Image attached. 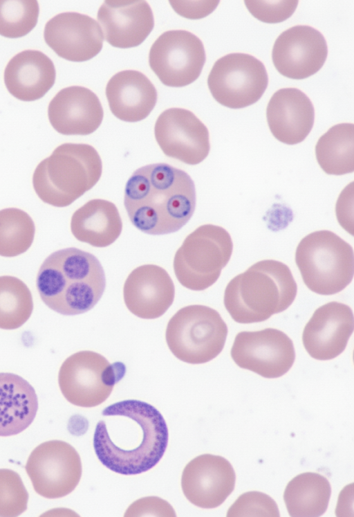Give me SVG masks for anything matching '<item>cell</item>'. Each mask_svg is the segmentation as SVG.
I'll list each match as a JSON object with an SVG mask.
<instances>
[{
	"instance_id": "obj_1",
	"label": "cell",
	"mask_w": 354,
	"mask_h": 517,
	"mask_svg": "<svg viewBox=\"0 0 354 517\" xmlns=\"http://www.w3.org/2000/svg\"><path fill=\"white\" fill-rule=\"evenodd\" d=\"M93 435L100 462L122 475H137L155 466L162 457L169 433L161 413L136 399L113 403L102 411Z\"/></svg>"
},
{
	"instance_id": "obj_2",
	"label": "cell",
	"mask_w": 354,
	"mask_h": 517,
	"mask_svg": "<svg viewBox=\"0 0 354 517\" xmlns=\"http://www.w3.org/2000/svg\"><path fill=\"white\" fill-rule=\"evenodd\" d=\"M195 185L185 171L159 163L137 169L128 179L124 205L131 224L153 235L175 233L192 217Z\"/></svg>"
},
{
	"instance_id": "obj_3",
	"label": "cell",
	"mask_w": 354,
	"mask_h": 517,
	"mask_svg": "<svg viewBox=\"0 0 354 517\" xmlns=\"http://www.w3.org/2000/svg\"><path fill=\"white\" fill-rule=\"evenodd\" d=\"M41 299L50 309L64 316L93 309L106 287L102 266L93 254L77 248L58 250L41 265L36 279Z\"/></svg>"
},
{
	"instance_id": "obj_4",
	"label": "cell",
	"mask_w": 354,
	"mask_h": 517,
	"mask_svg": "<svg viewBox=\"0 0 354 517\" xmlns=\"http://www.w3.org/2000/svg\"><path fill=\"white\" fill-rule=\"evenodd\" d=\"M297 292V283L289 267L279 261L264 260L228 282L223 303L235 322L260 323L286 310Z\"/></svg>"
},
{
	"instance_id": "obj_5",
	"label": "cell",
	"mask_w": 354,
	"mask_h": 517,
	"mask_svg": "<svg viewBox=\"0 0 354 517\" xmlns=\"http://www.w3.org/2000/svg\"><path fill=\"white\" fill-rule=\"evenodd\" d=\"M102 172L101 158L93 146L64 143L37 165L32 185L43 202L62 208L91 190Z\"/></svg>"
},
{
	"instance_id": "obj_6",
	"label": "cell",
	"mask_w": 354,
	"mask_h": 517,
	"mask_svg": "<svg viewBox=\"0 0 354 517\" xmlns=\"http://www.w3.org/2000/svg\"><path fill=\"white\" fill-rule=\"evenodd\" d=\"M295 262L306 286L319 295L342 291L353 278V249L330 230L304 237L297 247Z\"/></svg>"
},
{
	"instance_id": "obj_7",
	"label": "cell",
	"mask_w": 354,
	"mask_h": 517,
	"mask_svg": "<svg viewBox=\"0 0 354 517\" xmlns=\"http://www.w3.org/2000/svg\"><path fill=\"white\" fill-rule=\"evenodd\" d=\"M227 332L226 323L216 310L193 305L181 308L171 318L165 339L177 359L190 364H201L221 352Z\"/></svg>"
},
{
	"instance_id": "obj_8",
	"label": "cell",
	"mask_w": 354,
	"mask_h": 517,
	"mask_svg": "<svg viewBox=\"0 0 354 517\" xmlns=\"http://www.w3.org/2000/svg\"><path fill=\"white\" fill-rule=\"evenodd\" d=\"M233 243L223 228L205 224L198 227L184 239L174 258V270L178 281L185 288L203 291L218 279L230 260Z\"/></svg>"
},
{
	"instance_id": "obj_9",
	"label": "cell",
	"mask_w": 354,
	"mask_h": 517,
	"mask_svg": "<svg viewBox=\"0 0 354 517\" xmlns=\"http://www.w3.org/2000/svg\"><path fill=\"white\" fill-rule=\"evenodd\" d=\"M125 372L122 363H111L100 354L84 350L71 355L63 362L58 383L68 401L91 408L106 400Z\"/></svg>"
},
{
	"instance_id": "obj_10",
	"label": "cell",
	"mask_w": 354,
	"mask_h": 517,
	"mask_svg": "<svg viewBox=\"0 0 354 517\" xmlns=\"http://www.w3.org/2000/svg\"><path fill=\"white\" fill-rule=\"evenodd\" d=\"M268 84L263 64L252 55L230 53L219 58L208 75L213 98L230 109H241L257 102Z\"/></svg>"
},
{
	"instance_id": "obj_11",
	"label": "cell",
	"mask_w": 354,
	"mask_h": 517,
	"mask_svg": "<svg viewBox=\"0 0 354 517\" xmlns=\"http://www.w3.org/2000/svg\"><path fill=\"white\" fill-rule=\"evenodd\" d=\"M201 40L184 30H169L152 44L149 64L161 82L171 87H183L194 82L205 62Z\"/></svg>"
},
{
	"instance_id": "obj_12",
	"label": "cell",
	"mask_w": 354,
	"mask_h": 517,
	"mask_svg": "<svg viewBox=\"0 0 354 517\" xmlns=\"http://www.w3.org/2000/svg\"><path fill=\"white\" fill-rule=\"evenodd\" d=\"M35 491L50 499L71 493L82 475V462L77 451L60 440L45 442L30 453L25 466Z\"/></svg>"
},
{
	"instance_id": "obj_13",
	"label": "cell",
	"mask_w": 354,
	"mask_h": 517,
	"mask_svg": "<svg viewBox=\"0 0 354 517\" xmlns=\"http://www.w3.org/2000/svg\"><path fill=\"white\" fill-rule=\"evenodd\" d=\"M230 354L239 367L268 379L285 374L295 359L292 340L274 328L238 333Z\"/></svg>"
},
{
	"instance_id": "obj_14",
	"label": "cell",
	"mask_w": 354,
	"mask_h": 517,
	"mask_svg": "<svg viewBox=\"0 0 354 517\" xmlns=\"http://www.w3.org/2000/svg\"><path fill=\"white\" fill-rule=\"evenodd\" d=\"M156 140L163 153L188 165H197L210 149L207 127L190 111L166 109L156 120Z\"/></svg>"
},
{
	"instance_id": "obj_15",
	"label": "cell",
	"mask_w": 354,
	"mask_h": 517,
	"mask_svg": "<svg viewBox=\"0 0 354 517\" xmlns=\"http://www.w3.org/2000/svg\"><path fill=\"white\" fill-rule=\"evenodd\" d=\"M328 46L317 29L299 25L282 32L274 44L272 62L282 75L290 79L308 78L323 66Z\"/></svg>"
},
{
	"instance_id": "obj_16",
	"label": "cell",
	"mask_w": 354,
	"mask_h": 517,
	"mask_svg": "<svg viewBox=\"0 0 354 517\" xmlns=\"http://www.w3.org/2000/svg\"><path fill=\"white\" fill-rule=\"evenodd\" d=\"M46 43L55 53L71 62H84L102 50L104 35L91 17L75 12L58 14L46 24Z\"/></svg>"
},
{
	"instance_id": "obj_17",
	"label": "cell",
	"mask_w": 354,
	"mask_h": 517,
	"mask_svg": "<svg viewBox=\"0 0 354 517\" xmlns=\"http://www.w3.org/2000/svg\"><path fill=\"white\" fill-rule=\"evenodd\" d=\"M236 475L231 464L220 455H201L185 467L181 487L186 498L205 509L221 505L233 491Z\"/></svg>"
},
{
	"instance_id": "obj_18",
	"label": "cell",
	"mask_w": 354,
	"mask_h": 517,
	"mask_svg": "<svg viewBox=\"0 0 354 517\" xmlns=\"http://www.w3.org/2000/svg\"><path fill=\"white\" fill-rule=\"evenodd\" d=\"M354 329L351 308L344 303L330 302L319 308L304 327L302 342L313 359H335L345 350Z\"/></svg>"
},
{
	"instance_id": "obj_19",
	"label": "cell",
	"mask_w": 354,
	"mask_h": 517,
	"mask_svg": "<svg viewBox=\"0 0 354 517\" xmlns=\"http://www.w3.org/2000/svg\"><path fill=\"white\" fill-rule=\"evenodd\" d=\"M174 282L165 269L155 264L134 269L123 287L124 301L133 315L143 319L162 316L172 305Z\"/></svg>"
},
{
	"instance_id": "obj_20",
	"label": "cell",
	"mask_w": 354,
	"mask_h": 517,
	"mask_svg": "<svg viewBox=\"0 0 354 517\" xmlns=\"http://www.w3.org/2000/svg\"><path fill=\"white\" fill-rule=\"evenodd\" d=\"M97 19L106 41L119 48L139 46L154 26L151 8L145 1H105L97 12Z\"/></svg>"
},
{
	"instance_id": "obj_21",
	"label": "cell",
	"mask_w": 354,
	"mask_h": 517,
	"mask_svg": "<svg viewBox=\"0 0 354 517\" xmlns=\"http://www.w3.org/2000/svg\"><path fill=\"white\" fill-rule=\"evenodd\" d=\"M48 116L52 127L63 135H88L101 125L104 111L98 97L90 89L72 86L51 100Z\"/></svg>"
},
{
	"instance_id": "obj_22",
	"label": "cell",
	"mask_w": 354,
	"mask_h": 517,
	"mask_svg": "<svg viewBox=\"0 0 354 517\" xmlns=\"http://www.w3.org/2000/svg\"><path fill=\"white\" fill-rule=\"evenodd\" d=\"M270 130L279 141L287 145L302 142L310 132L315 109L310 98L296 88L277 91L266 109Z\"/></svg>"
},
{
	"instance_id": "obj_23",
	"label": "cell",
	"mask_w": 354,
	"mask_h": 517,
	"mask_svg": "<svg viewBox=\"0 0 354 517\" xmlns=\"http://www.w3.org/2000/svg\"><path fill=\"white\" fill-rule=\"evenodd\" d=\"M106 96L112 114L134 123L146 118L157 102V91L149 78L134 70L122 71L109 80Z\"/></svg>"
},
{
	"instance_id": "obj_24",
	"label": "cell",
	"mask_w": 354,
	"mask_h": 517,
	"mask_svg": "<svg viewBox=\"0 0 354 517\" xmlns=\"http://www.w3.org/2000/svg\"><path fill=\"white\" fill-rule=\"evenodd\" d=\"M56 72L52 60L36 50H26L15 55L4 71L8 91L22 101L42 98L53 86Z\"/></svg>"
},
{
	"instance_id": "obj_25",
	"label": "cell",
	"mask_w": 354,
	"mask_h": 517,
	"mask_svg": "<svg viewBox=\"0 0 354 517\" xmlns=\"http://www.w3.org/2000/svg\"><path fill=\"white\" fill-rule=\"evenodd\" d=\"M38 401L33 387L21 377L0 373V436L19 434L33 421Z\"/></svg>"
},
{
	"instance_id": "obj_26",
	"label": "cell",
	"mask_w": 354,
	"mask_h": 517,
	"mask_svg": "<svg viewBox=\"0 0 354 517\" xmlns=\"http://www.w3.org/2000/svg\"><path fill=\"white\" fill-rule=\"evenodd\" d=\"M122 221L115 205L107 200L94 199L74 212L71 230L80 242L104 248L120 235Z\"/></svg>"
},
{
	"instance_id": "obj_27",
	"label": "cell",
	"mask_w": 354,
	"mask_h": 517,
	"mask_svg": "<svg viewBox=\"0 0 354 517\" xmlns=\"http://www.w3.org/2000/svg\"><path fill=\"white\" fill-rule=\"evenodd\" d=\"M331 494L328 479L317 473L306 472L287 484L283 500L292 517H318L327 509Z\"/></svg>"
},
{
	"instance_id": "obj_28",
	"label": "cell",
	"mask_w": 354,
	"mask_h": 517,
	"mask_svg": "<svg viewBox=\"0 0 354 517\" xmlns=\"http://www.w3.org/2000/svg\"><path fill=\"white\" fill-rule=\"evenodd\" d=\"M317 161L323 171L343 175L354 171V125L339 123L331 127L315 146Z\"/></svg>"
},
{
	"instance_id": "obj_29",
	"label": "cell",
	"mask_w": 354,
	"mask_h": 517,
	"mask_svg": "<svg viewBox=\"0 0 354 517\" xmlns=\"http://www.w3.org/2000/svg\"><path fill=\"white\" fill-rule=\"evenodd\" d=\"M32 310V297L27 285L15 276H0V329L20 327Z\"/></svg>"
},
{
	"instance_id": "obj_30",
	"label": "cell",
	"mask_w": 354,
	"mask_h": 517,
	"mask_svg": "<svg viewBox=\"0 0 354 517\" xmlns=\"http://www.w3.org/2000/svg\"><path fill=\"white\" fill-rule=\"evenodd\" d=\"M35 233L32 219L17 208L0 210V255H19L31 246Z\"/></svg>"
},
{
	"instance_id": "obj_31",
	"label": "cell",
	"mask_w": 354,
	"mask_h": 517,
	"mask_svg": "<svg viewBox=\"0 0 354 517\" xmlns=\"http://www.w3.org/2000/svg\"><path fill=\"white\" fill-rule=\"evenodd\" d=\"M39 8L35 0H0V35L21 37L36 26Z\"/></svg>"
},
{
	"instance_id": "obj_32",
	"label": "cell",
	"mask_w": 354,
	"mask_h": 517,
	"mask_svg": "<svg viewBox=\"0 0 354 517\" xmlns=\"http://www.w3.org/2000/svg\"><path fill=\"white\" fill-rule=\"evenodd\" d=\"M28 491L15 471L0 469V516L15 517L27 509Z\"/></svg>"
},
{
	"instance_id": "obj_33",
	"label": "cell",
	"mask_w": 354,
	"mask_h": 517,
	"mask_svg": "<svg viewBox=\"0 0 354 517\" xmlns=\"http://www.w3.org/2000/svg\"><path fill=\"white\" fill-rule=\"evenodd\" d=\"M280 516L275 501L266 493L249 491L241 495L230 507L227 517Z\"/></svg>"
},
{
	"instance_id": "obj_34",
	"label": "cell",
	"mask_w": 354,
	"mask_h": 517,
	"mask_svg": "<svg viewBox=\"0 0 354 517\" xmlns=\"http://www.w3.org/2000/svg\"><path fill=\"white\" fill-rule=\"evenodd\" d=\"M252 15L265 23L276 24L291 17L298 1H245Z\"/></svg>"
},
{
	"instance_id": "obj_35",
	"label": "cell",
	"mask_w": 354,
	"mask_h": 517,
	"mask_svg": "<svg viewBox=\"0 0 354 517\" xmlns=\"http://www.w3.org/2000/svg\"><path fill=\"white\" fill-rule=\"evenodd\" d=\"M176 516L173 507L158 497H146L132 503L124 516Z\"/></svg>"
},
{
	"instance_id": "obj_36",
	"label": "cell",
	"mask_w": 354,
	"mask_h": 517,
	"mask_svg": "<svg viewBox=\"0 0 354 517\" xmlns=\"http://www.w3.org/2000/svg\"><path fill=\"white\" fill-rule=\"evenodd\" d=\"M169 3L178 15L185 18L198 19L212 13L219 1H169Z\"/></svg>"
},
{
	"instance_id": "obj_37",
	"label": "cell",
	"mask_w": 354,
	"mask_h": 517,
	"mask_svg": "<svg viewBox=\"0 0 354 517\" xmlns=\"http://www.w3.org/2000/svg\"><path fill=\"white\" fill-rule=\"evenodd\" d=\"M353 182L340 194L336 204V215L339 224L353 235Z\"/></svg>"
}]
</instances>
